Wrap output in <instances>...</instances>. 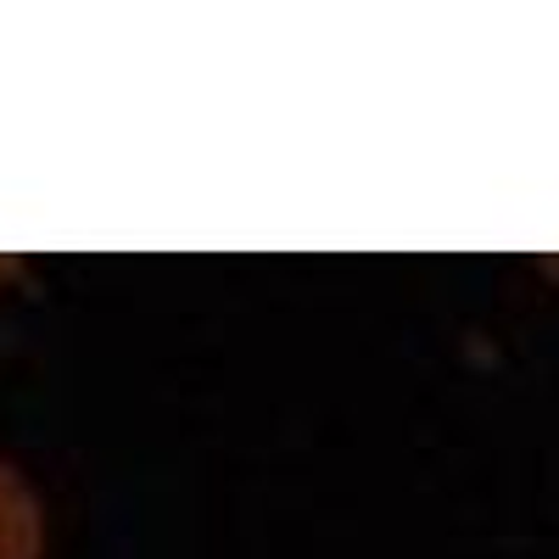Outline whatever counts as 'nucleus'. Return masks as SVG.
<instances>
[{
  "label": "nucleus",
  "mask_w": 559,
  "mask_h": 559,
  "mask_svg": "<svg viewBox=\"0 0 559 559\" xmlns=\"http://www.w3.org/2000/svg\"><path fill=\"white\" fill-rule=\"evenodd\" d=\"M45 554V515L34 487L0 459V559H39Z\"/></svg>",
  "instance_id": "f257e3e1"
}]
</instances>
